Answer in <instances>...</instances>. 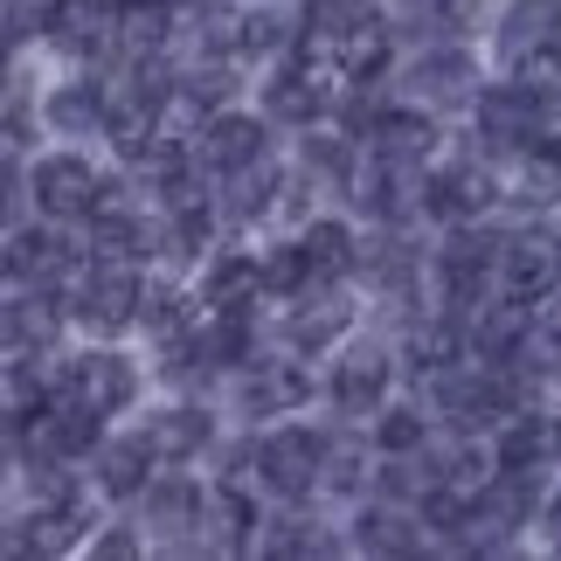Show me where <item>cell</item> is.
<instances>
[{"instance_id": "cell-1", "label": "cell", "mask_w": 561, "mask_h": 561, "mask_svg": "<svg viewBox=\"0 0 561 561\" xmlns=\"http://www.w3.org/2000/svg\"><path fill=\"white\" fill-rule=\"evenodd\" d=\"M139 306H146V285L133 277V264H125V256H104L98 271H83L77 285H70V312H77L91 333H125V327H139Z\"/></svg>"}, {"instance_id": "cell-2", "label": "cell", "mask_w": 561, "mask_h": 561, "mask_svg": "<svg viewBox=\"0 0 561 561\" xmlns=\"http://www.w3.org/2000/svg\"><path fill=\"white\" fill-rule=\"evenodd\" d=\"M500 256H506V236H485L479 222H458L444 236V250H437V277H444V291H450V306L471 312L485 298L492 285V271H500Z\"/></svg>"}, {"instance_id": "cell-3", "label": "cell", "mask_w": 561, "mask_h": 561, "mask_svg": "<svg viewBox=\"0 0 561 561\" xmlns=\"http://www.w3.org/2000/svg\"><path fill=\"white\" fill-rule=\"evenodd\" d=\"M256 471H264V485L277 500H312V485H327V437H312V430H271L264 444H256Z\"/></svg>"}, {"instance_id": "cell-4", "label": "cell", "mask_w": 561, "mask_h": 561, "mask_svg": "<svg viewBox=\"0 0 561 561\" xmlns=\"http://www.w3.org/2000/svg\"><path fill=\"white\" fill-rule=\"evenodd\" d=\"M354 187V208H368L375 222H409L416 208H430V181H423V160H396V153H375Z\"/></svg>"}, {"instance_id": "cell-5", "label": "cell", "mask_w": 561, "mask_h": 561, "mask_svg": "<svg viewBox=\"0 0 561 561\" xmlns=\"http://www.w3.org/2000/svg\"><path fill=\"white\" fill-rule=\"evenodd\" d=\"M534 506H541V479H534V471H506L500 465V479H492L479 492V506H471V534H465V541L471 548L506 541V534H520L534 520Z\"/></svg>"}, {"instance_id": "cell-6", "label": "cell", "mask_w": 561, "mask_h": 561, "mask_svg": "<svg viewBox=\"0 0 561 561\" xmlns=\"http://www.w3.org/2000/svg\"><path fill=\"white\" fill-rule=\"evenodd\" d=\"M500 277H506V291L513 298H548L561 291V236L541 229V222H527V229H513L506 236V256H500Z\"/></svg>"}, {"instance_id": "cell-7", "label": "cell", "mask_w": 561, "mask_h": 561, "mask_svg": "<svg viewBox=\"0 0 561 561\" xmlns=\"http://www.w3.org/2000/svg\"><path fill=\"white\" fill-rule=\"evenodd\" d=\"M56 388H62V396H77L83 409H98V416H118V409L139 396V375H133V360H125V354H77V360H62Z\"/></svg>"}, {"instance_id": "cell-8", "label": "cell", "mask_w": 561, "mask_h": 561, "mask_svg": "<svg viewBox=\"0 0 561 561\" xmlns=\"http://www.w3.org/2000/svg\"><path fill=\"white\" fill-rule=\"evenodd\" d=\"M465 333H471V354L479 360H520L527 340H534V306L527 298H479L465 312Z\"/></svg>"}, {"instance_id": "cell-9", "label": "cell", "mask_w": 561, "mask_h": 561, "mask_svg": "<svg viewBox=\"0 0 561 561\" xmlns=\"http://www.w3.org/2000/svg\"><path fill=\"white\" fill-rule=\"evenodd\" d=\"M35 208L49 215V222H83L98 202V174H91V160H77V153H49V160H35Z\"/></svg>"}, {"instance_id": "cell-10", "label": "cell", "mask_w": 561, "mask_h": 561, "mask_svg": "<svg viewBox=\"0 0 561 561\" xmlns=\"http://www.w3.org/2000/svg\"><path fill=\"white\" fill-rule=\"evenodd\" d=\"M264 104H271V118H285V125H312L333 112V77L319 70L312 56H298V62H285L271 83H264Z\"/></svg>"}, {"instance_id": "cell-11", "label": "cell", "mask_w": 561, "mask_h": 561, "mask_svg": "<svg viewBox=\"0 0 561 561\" xmlns=\"http://www.w3.org/2000/svg\"><path fill=\"white\" fill-rule=\"evenodd\" d=\"M28 534L14 541V554L21 548H35V554H62V548H77L83 541V527H91V500H83L77 485H56V492H42L35 500V513L21 520Z\"/></svg>"}, {"instance_id": "cell-12", "label": "cell", "mask_w": 561, "mask_h": 561, "mask_svg": "<svg viewBox=\"0 0 561 561\" xmlns=\"http://www.w3.org/2000/svg\"><path fill=\"white\" fill-rule=\"evenodd\" d=\"M250 160H264V125L250 112H215L194 139V167H208V174H236Z\"/></svg>"}, {"instance_id": "cell-13", "label": "cell", "mask_w": 561, "mask_h": 561, "mask_svg": "<svg viewBox=\"0 0 561 561\" xmlns=\"http://www.w3.org/2000/svg\"><path fill=\"white\" fill-rule=\"evenodd\" d=\"M306 396H312V381H306L298 360H250L243 368V409L250 416H291Z\"/></svg>"}, {"instance_id": "cell-14", "label": "cell", "mask_w": 561, "mask_h": 561, "mask_svg": "<svg viewBox=\"0 0 561 561\" xmlns=\"http://www.w3.org/2000/svg\"><path fill=\"white\" fill-rule=\"evenodd\" d=\"M388 381H396V368H388V354H375V347H354V354L333 368V409H340V416H368V409H381Z\"/></svg>"}, {"instance_id": "cell-15", "label": "cell", "mask_w": 561, "mask_h": 561, "mask_svg": "<svg viewBox=\"0 0 561 561\" xmlns=\"http://www.w3.org/2000/svg\"><path fill=\"white\" fill-rule=\"evenodd\" d=\"M409 83H416L423 104H465V98H479V62L465 49H423Z\"/></svg>"}, {"instance_id": "cell-16", "label": "cell", "mask_w": 561, "mask_h": 561, "mask_svg": "<svg viewBox=\"0 0 561 561\" xmlns=\"http://www.w3.org/2000/svg\"><path fill=\"white\" fill-rule=\"evenodd\" d=\"M548 104H534L520 83H500V91H479V133L492 146H534L541 133H534V118H541Z\"/></svg>"}, {"instance_id": "cell-17", "label": "cell", "mask_w": 561, "mask_h": 561, "mask_svg": "<svg viewBox=\"0 0 561 561\" xmlns=\"http://www.w3.org/2000/svg\"><path fill=\"white\" fill-rule=\"evenodd\" d=\"M368 153H396V160H430L437 153V118L409 112V104H381L368 125Z\"/></svg>"}, {"instance_id": "cell-18", "label": "cell", "mask_w": 561, "mask_h": 561, "mask_svg": "<svg viewBox=\"0 0 561 561\" xmlns=\"http://www.w3.org/2000/svg\"><path fill=\"white\" fill-rule=\"evenodd\" d=\"M492 202H500V181L485 167H450L430 181V215H444V222H479Z\"/></svg>"}, {"instance_id": "cell-19", "label": "cell", "mask_w": 561, "mask_h": 561, "mask_svg": "<svg viewBox=\"0 0 561 561\" xmlns=\"http://www.w3.org/2000/svg\"><path fill=\"white\" fill-rule=\"evenodd\" d=\"M8 271H14V285H56V277H70L77 271V250L62 243L56 229H14V243H8Z\"/></svg>"}, {"instance_id": "cell-20", "label": "cell", "mask_w": 561, "mask_h": 561, "mask_svg": "<svg viewBox=\"0 0 561 561\" xmlns=\"http://www.w3.org/2000/svg\"><path fill=\"white\" fill-rule=\"evenodd\" d=\"M347 319H354V306H347L340 291H327V285H319V298L306 291V306H298V312L285 319V340H291L298 354H327L333 340L347 333Z\"/></svg>"}, {"instance_id": "cell-21", "label": "cell", "mask_w": 561, "mask_h": 561, "mask_svg": "<svg viewBox=\"0 0 561 561\" xmlns=\"http://www.w3.org/2000/svg\"><path fill=\"white\" fill-rule=\"evenodd\" d=\"M153 465H160V450L146 444V430H139V437H118V444H98V485L112 492V500H133V492H146Z\"/></svg>"}, {"instance_id": "cell-22", "label": "cell", "mask_w": 561, "mask_h": 561, "mask_svg": "<svg viewBox=\"0 0 561 561\" xmlns=\"http://www.w3.org/2000/svg\"><path fill=\"white\" fill-rule=\"evenodd\" d=\"M112 28H118V49L160 56L167 42H174V0H118V8H112Z\"/></svg>"}, {"instance_id": "cell-23", "label": "cell", "mask_w": 561, "mask_h": 561, "mask_svg": "<svg viewBox=\"0 0 561 561\" xmlns=\"http://www.w3.org/2000/svg\"><path fill=\"white\" fill-rule=\"evenodd\" d=\"M298 250H306V271H312V291L319 285H340L347 271H360V243L347 222H312L298 236Z\"/></svg>"}, {"instance_id": "cell-24", "label": "cell", "mask_w": 561, "mask_h": 561, "mask_svg": "<svg viewBox=\"0 0 561 561\" xmlns=\"http://www.w3.org/2000/svg\"><path fill=\"white\" fill-rule=\"evenodd\" d=\"M215 437V423L202 416V409H160V416H146V444L160 450V465H187L202 458Z\"/></svg>"}, {"instance_id": "cell-25", "label": "cell", "mask_w": 561, "mask_h": 561, "mask_svg": "<svg viewBox=\"0 0 561 561\" xmlns=\"http://www.w3.org/2000/svg\"><path fill=\"white\" fill-rule=\"evenodd\" d=\"M256 291H264V264H256V256H215L208 285H202V306L208 312H250Z\"/></svg>"}, {"instance_id": "cell-26", "label": "cell", "mask_w": 561, "mask_h": 561, "mask_svg": "<svg viewBox=\"0 0 561 561\" xmlns=\"http://www.w3.org/2000/svg\"><path fill=\"white\" fill-rule=\"evenodd\" d=\"M423 513H402V506H368L354 520V541L368 548V554H416L423 548Z\"/></svg>"}, {"instance_id": "cell-27", "label": "cell", "mask_w": 561, "mask_h": 561, "mask_svg": "<svg viewBox=\"0 0 561 561\" xmlns=\"http://www.w3.org/2000/svg\"><path fill=\"white\" fill-rule=\"evenodd\" d=\"M277 208V167L271 160H250L236 167V174H222V215L229 222H256V215Z\"/></svg>"}, {"instance_id": "cell-28", "label": "cell", "mask_w": 561, "mask_h": 561, "mask_svg": "<svg viewBox=\"0 0 561 561\" xmlns=\"http://www.w3.org/2000/svg\"><path fill=\"white\" fill-rule=\"evenodd\" d=\"M62 327V312H56V298L49 285H35V291H21L14 306H8V354H28V347H49Z\"/></svg>"}, {"instance_id": "cell-29", "label": "cell", "mask_w": 561, "mask_h": 561, "mask_svg": "<svg viewBox=\"0 0 561 561\" xmlns=\"http://www.w3.org/2000/svg\"><path fill=\"white\" fill-rule=\"evenodd\" d=\"M381 21V8L375 0H306V35L312 42H347V35H360V28H375Z\"/></svg>"}, {"instance_id": "cell-30", "label": "cell", "mask_w": 561, "mask_h": 561, "mask_svg": "<svg viewBox=\"0 0 561 561\" xmlns=\"http://www.w3.org/2000/svg\"><path fill=\"white\" fill-rule=\"evenodd\" d=\"M112 118V83H62V91L49 98V125H62V133H91V125Z\"/></svg>"}, {"instance_id": "cell-31", "label": "cell", "mask_w": 561, "mask_h": 561, "mask_svg": "<svg viewBox=\"0 0 561 561\" xmlns=\"http://www.w3.org/2000/svg\"><path fill=\"white\" fill-rule=\"evenodd\" d=\"M561 35V0H513V14H506V62L513 56H527V49H541V42Z\"/></svg>"}, {"instance_id": "cell-32", "label": "cell", "mask_w": 561, "mask_h": 561, "mask_svg": "<svg viewBox=\"0 0 561 561\" xmlns=\"http://www.w3.org/2000/svg\"><path fill=\"white\" fill-rule=\"evenodd\" d=\"M208 236H215L208 202H174V208H167V229H160V250L181 256V264H194V256L208 250Z\"/></svg>"}, {"instance_id": "cell-33", "label": "cell", "mask_w": 561, "mask_h": 561, "mask_svg": "<svg viewBox=\"0 0 561 561\" xmlns=\"http://www.w3.org/2000/svg\"><path fill=\"white\" fill-rule=\"evenodd\" d=\"M554 450V423L548 416H506V437H500V465L506 471H534Z\"/></svg>"}, {"instance_id": "cell-34", "label": "cell", "mask_w": 561, "mask_h": 561, "mask_svg": "<svg viewBox=\"0 0 561 561\" xmlns=\"http://www.w3.org/2000/svg\"><path fill=\"white\" fill-rule=\"evenodd\" d=\"M208 527H215V548H243L250 527H256V506L243 485H215L208 492Z\"/></svg>"}, {"instance_id": "cell-35", "label": "cell", "mask_w": 561, "mask_h": 561, "mask_svg": "<svg viewBox=\"0 0 561 561\" xmlns=\"http://www.w3.org/2000/svg\"><path fill=\"white\" fill-rule=\"evenodd\" d=\"M513 83L534 104H561V35L541 42V49H527V56H513Z\"/></svg>"}, {"instance_id": "cell-36", "label": "cell", "mask_w": 561, "mask_h": 561, "mask_svg": "<svg viewBox=\"0 0 561 561\" xmlns=\"http://www.w3.org/2000/svg\"><path fill=\"white\" fill-rule=\"evenodd\" d=\"M375 444L388 450V458H416V450L430 444V416H423V409H381Z\"/></svg>"}, {"instance_id": "cell-37", "label": "cell", "mask_w": 561, "mask_h": 561, "mask_svg": "<svg viewBox=\"0 0 561 561\" xmlns=\"http://www.w3.org/2000/svg\"><path fill=\"white\" fill-rule=\"evenodd\" d=\"M139 327L160 333L167 347H174V340H187V333H194V327H187V298H181L174 285H153V291H146V306H139Z\"/></svg>"}, {"instance_id": "cell-38", "label": "cell", "mask_w": 561, "mask_h": 561, "mask_svg": "<svg viewBox=\"0 0 561 561\" xmlns=\"http://www.w3.org/2000/svg\"><path fill=\"white\" fill-rule=\"evenodd\" d=\"M360 485H368V450L354 437L327 444V492H360Z\"/></svg>"}, {"instance_id": "cell-39", "label": "cell", "mask_w": 561, "mask_h": 561, "mask_svg": "<svg viewBox=\"0 0 561 561\" xmlns=\"http://www.w3.org/2000/svg\"><path fill=\"white\" fill-rule=\"evenodd\" d=\"M264 291H312V271H306V250L298 243L264 256Z\"/></svg>"}, {"instance_id": "cell-40", "label": "cell", "mask_w": 561, "mask_h": 561, "mask_svg": "<svg viewBox=\"0 0 561 561\" xmlns=\"http://www.w3.org/2000/svg\"><path fill=\"white\" fill-rule=\"evenodd\" d=\"M333 541L327 534H312L306 520H277V534H264V554H285V561H298V554H327Z\"/></svg>"}, {"instance_id": "cell-41", "label": "cell", "mask_w": 561, "mask_h": 561, "mask_svg": "<svg viewBox=\"0 0 561 561\" xmlns=\"http://www.w3.org/2000/svg\"><path fill=\"white\" fill-rule=\"evenodd\" d=\"M306 174H319V181H354L347 139H306Z\"/></svg>"}, {"instance_id": "cell-42", "label": "cell", "mask_w": 561, "mask_h": 561, "mask_svg": "<svg viewBox=\"0 0 561 561\" xmlns=\"http://www.w3.org/2000/svg\"><path fill=\"white\" fill-rule=\"evenodd\" d=\"M181 98H187V104H229V98H236V77L222 70V62L187 70V77H181Z\"/></svg>"}, {"instance_id": "cell-43", "label": "cell", "mask_w": 561, "mask_h": 561, "mask_svg": "<svg viewBox=\"0 0 561 561\" xmlns=\"http://www.w3.org/2000/svg\"><path fill=\"white\" fill-rule=\"evenodd\" d=\"M277 42H285V21L277 14H243V56H256V49H277Z\"/></svg>"}, {"instance_id": "cell-44", "label": "cell", "mask_w": 561, "mask_h": 561, "mask_svg": "<svg viewBox=\"0 0 561 561\" xmlns=\"http://www.w3.org/2000/svg\"><path fill=\"white\" fill-rule=\"evenodd\" d=\"M91 554H104V561H125V554H139V534H104V541H91Z\"/></svg>"}, {"instance_id": "cell-45", "label": "cell", "mask_w": 561, "mask_h": 561, "mask_svg": "<svg viewBox=\"0 0 561 561\" xmlns=\"http://www.w3.org/2000/svg\"><path fill=\"white\" fill-rule=\"evenodd\" d=\"M541 306H548V312H541V333H548V347L561 354V291H548Z\"/></svg>"}, {"instance_id": "cell-46", "label": "cell", "mask_w": 561, "mask_h": 561, "mask_svg": "<svg viewBox=\"0 0 561 561\" xmlns=\"http://www.w3.org/2000/svg\"><path fill=\"white\" fill-rule=\"evenodd\" d=\"M541 527L554 534V548H561V492H554V500H548V513H541Z\"/></svg>"}, {"instance_id": "cell-47", "label": "cell", "mask_w": 561, "mask_h": 561, "mask_svg": "<svg viewBox=\"0 0 561 561\" xmlns=\"http://www.w3.org/2000/svg\"><path fill=\"white\" fill-rule=\"evenodd\" d=\"M554 450H561V416H554Z\"/></svg>"}]
</instances>
